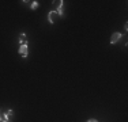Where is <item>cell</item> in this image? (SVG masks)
<instances>
[{"label": "cell", "instance_id": "cell-5", "mask_svg": "<svg viewBox=\"0 0 128 122\" xmlns=\"http://www.w3.org/2000/svg\"><path fill=\"white\" fill-rule=\"evenodd\" d=\"M54 18H56V11H50L49 14H48V20H49V23H52V24L54 23Z\"/></svg>", "mask_w": 128, "mask_h": 122}, {"label": "cell", "instance_id": "cell-2", "mask_svg": "<svg viewBox=\"0 0 128 122\" xmlns=\"http://www.w3.org/2000/svg\"><path fill=\"white\" fill-rule=\"evenodd\" d=\"M56 3H57L56 14L59 15V16H63V15H64V12H63V4H64V1H63V0H60V1H56Z\"/></svg>", "mask_w": 128, "mask_h": 122}, {"label": "cell", "instance_id": "cell-1", "mask_svg": "<svg viewBox=\"0 0 128 122\" xmlns=\"http://www.w3.org/2000/svg\"><path fill=\"white\" fill-rule=\"evenodd\" d=\"M18 53H19L23 59H26L27 57V44L26 45H20L19 49H18Z\"/></svg>", "mask_w": 128, "mask_h": 122}, {"label": "cell", "instance_id": "cell-10", "mask_svg": "<svg viewBox=\"0 0 128 122\" xmlns=\"http://www.w3.org/2000/svg\"><path fill=\"white\" fill-rule=\"evenodd\" d=\"M2 122H10V121H4V120H3V121H2Z\"/></svg>", "mask_w": 128, "mask_h": 122}, {"label": "cell", "instance_id": "cell-4", "mask_svg": "<svg viewBox=\"0 0 128 122\" xmlns=\"http://www.w3.org/2000/svg\"><path fill=\"white\" fill-rule=\"evenodd\" d=\"M14 117V111L12 110H7V111L4 113V115H3V120L4 121H10V118Z\"/></svg>", "mask_w": 128, "mask_h": 122}, {"label": "cell", "instance_id": "cell-8", "mask_svg": "<svg viewBox=\"0 0 128 122\" xmlns=\"http://www.w3.org/2000/svg\"><path fill=\"white\" fill-rule=\"evenodd\" d=\"M87 122H98V121H97V120H94V118H91V120H89Z\"/></svg>", "mask_w": 128, "mask_h": 122}, {"label": "cell", "instance_id": "cell-3", "mask_svg": "<svg viewBox=\"0 0 128 122\" xmlns=\"http://www.w3.org/2000/svg\"><path fill=\"white\" fill-rule=\"evenodd\" d=\"M120 38H121V34H120V33H117V31L113 33V34H112V37H110V44H112V45L116 44V42H117Z\"/></svg>", "mask_w": 128, "mask_h": 122}, {"label": "cell", "instance_id": "cell-6", "mask_svg": "<svg viewBox=\"0 0 128 122\" xmlns=\"http://www.w3.org/2000/svg\"><path fill=\"white\" fill-rule=\"evenodd\" d=\"M19 44L20 45H26L27 44V39H26V34H25V33H22V34H20V37H19Z\"/></svg>", "mask_w": 128, "mask_h": 122}, {"label": "cell", "instance_id": "cell-7", "mask_svg": "<svg viewBox=\"0 0 128 122\" xmlns=\"http://www.w3.org/2000/svg\"><path fill=\"white\" fill-rule=\"evenodd\" d=\"M37 7H38V1H36V0H34V1L32 3V10H36Z\"/></svg>", "mask_w": 128, "mask_h": 122}, {"label": "cell", "instance_id": "cell-9", "mask_svg": "<svg viewBox=\"0 0 128 122\" xmlns=\"http://www.w3.org/2000/svg\"><path fill=\"white\" fill-rule=\"evenodd\" d=\"M2 121H3V115L0 114V122H2Z\"/></svg>", "mask_w": 128, "mask_h": 122}]
</instances>
